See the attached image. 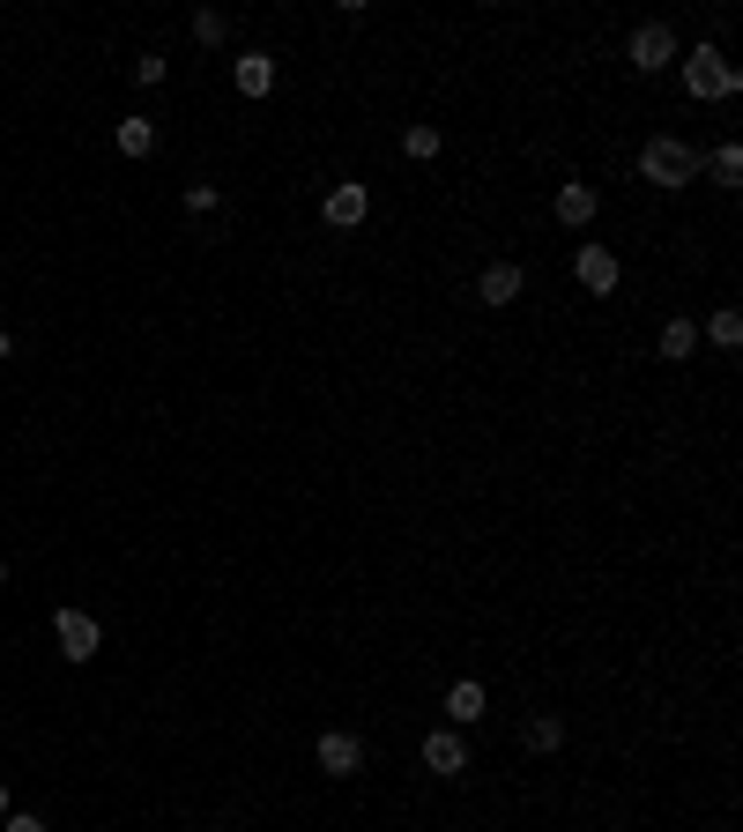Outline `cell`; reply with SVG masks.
<instances>
[{
    "label": "cell",
    "mask_w": 743,
    "mask_h": 832,
    "mask_svg": "<svg viewBox=\"0 0 743 832\" xmlns=\"http://www.w3.org/2000/svg\"><path fill=\"white\" fill-rule=\"evenodd\" d=\"M640 179H654V186H692L699 179V156L676 134H654V142L640 149Z\"/></svg>",
    "instance_id": "6da1fadb"
},
{
    "label": "cell",
    "mask_w": 743,
    "mask_h": 832,
    "mask_svg": "<svg viewBox=\"0 0 743 832\" xmlns=\"http://www.w3.org/2000/svg\"><path fill=\"white\" fill-rule=\"evenodd\" d=\"M676 68H684V90H692V98H706V104H714V98H736V82H743V74L729 68V60H721L714 45L684 52V60H676Z\"/></svg>",
    "instance_id": "7a4b0ae2"
},
{
    "label": "cell",
    "mask_w": 743,
    "mask_h": 832,
    "mask_svg": "<svg viewBox=\"0 0 743 832\" xmlns=\"http://www.w3.org/2000/svg\"><path fill=\"white\" fill-rule=\"evenodd\" d=\"M52 639H60V655H68V661H90L104 647V625L90 610H60V617H52Z\"/></svg>",
    "instance_id": "3957f363"
},
{
    "label": "cell",
    "mask_w": 743,
    "mask_h": 832,
    "mask_svg": "<svg viewBox=\"0 0 743 832\" xmlns=\"http://www.w3.org/2000/svg\"><path fill=\"white\" fill-rule=\"evenodd\" d=\"M669 60H676V30H669V23H640V30H632V68H640V74H662Z\"/></svg>",
    "instance_id": "277c9868"
},
{
    "label": "cell",
    "mask_w": 743,
    "mask_h": 832,
    "mask_svg": "<svg viewBox=\"0 0 743 832\" xmlns=\"http://www.w3.org/2000/svg\"><path fill=\"white\" fill-rule=\"evenodd\" d=\"M572 275H580V291H594V297H610L618 291V253L610 245H580V261H572Z\"/></svg>",
    "instance_id": "5b68a950"
},
{
    "label": "cell",
    "mask_w": 743,
    "mask_h": 832,
    "mask_svg": "<svg viewBox=\"0 0 743 832\" xmlns=\"http://www.w3.org/2000/svg\"><path fill=\"white\" fill-rule=\"evenodd\" d=\"M424 765H431L439 781H461V773H469V743H461V729L424 735Z\"/></svg>",
    "instance_id": "8992f818"
},
{
    "label": "cell",
    "mask_w": 743,
    "mask_h": 832,
    "mask_svg": "<svg viewBox=\"0 0 743 832\" xmlns=\"http://www.w3.org/2000/svg\"><path fill=\"white\" fill-rule=\"evenodd\" d=\"M365 209H372V194L357 186V179H343V186H327V201H320V216L335 223V231H357V223H365Z\"/></svg>",
    "instance_id": "52a82bcc"
},
{
    "label": "cell",
    "mask_w": 743,
    "mask_h": 832,
    "mask_svg": "<svg viewBox=\"0 0 743 832\" xmlns=\"http://www.w3.org/2000/svg\"><path fill=\"white\" fill-rule=\"evenodd\" d=\"M594 209H602V194H594L588 179H572V186H558V223H572V231H588Z\"/></svg>",
    "instance_id": "ba28073f"
},
{
    "label": "cell",
    "mask_w": 743,
    "mask_h": 832,
    "mask_svg": "<svg viewBox=\"0 0 743 832\" xmlns=\"http://www.w3.org/2000/svg\"><path fill=\"white\" fill-rule=\"evenodd\" d=\"M357 765H365V743L343 735V729H327L320 735V773H357Z\"/></svg>",
    "instance_id": "9c48e42d"
},
{
    "label": "cell",
    "mask_w": 743,
    "mask_h": 832,
    "mask_svg": "<svg viewBox=\"0 0 743 832\" xmlns=\"http://www.w3.org/2000/svg\"><path fill=\"white\" fill-rule=\"evenodd\" d=\"M476 297H484V305H513L520 297V268L513 261H491V268L476 275Z\"/></svg>",
    "instance_id": "30bf717a"
},
{
    "label": "cell",
    "mask_w": 743,
    "mask_h": 832,
    "mask_svg": "<svg viewBox=\"0 0 743 832\" xmlns=\"http://www.w3.org/2000/svg\"><path fill=\"white\" fill-rule=\"evenodd\" d=\"M238 90H246V98H268L275 90V60L268 52H238Z\"/></svg>",
    "instance_id": "8fae6325"
},
{
    "label": "cell",
    "mask_w": 743,
    "mask_h": 832,
    "mask_svg": "<svg viewBox=\"0 0 743 832\" xmlns=\"http://www.w3.org/2000/svg\"><path fill=\"white\" fill-rule=\"evenodd\" d=\"M476 713H484V684H476V677H461V684L446 691V721H454V729H469Z\"/></svg>",
    "instance_id": "7c38bea8"
},
{
    "label": "cell",
    "mask_w": 743,
    "mask_h": 832,
    "mask_svg": "<svg viewBox=\"0 0 743 832\" xmlns=\"http://www.w3.org/2000/svg\"><path fill=\"white\" fill-rule=\"evenodd\" d=\"M692 349H699V327H692V319H669V327H662V357H676V365H684Z\"/></svg>",
    "instance_id": "4fadbf2b"
},
{
    "label": "cell",
    "mask_w": 743,
    "mask_h": 832,
    "mask_svg": "<svg viewBox=\"0 0 743 832\" xmlns=\"http://www.w3.org/2000/svg\"><path fill=\"white\" fill-rule=\"evenodd\" d=\"M156 149V120H120V156H149Z\"/></svg>",
    "instance_id": "5bb4252c"
},
{
    "label": "cell",
    "mask_w": 743,
    "mask_h": 832,
    "mask_svg": "<svg viewBox=\"0 0 743 832\" xmlns=\"http://www.w3.org/2000/svg\"><path fill=\"white\" fill-rule=\"evenodd\" d=\"M706 172H714V186H736V179H743V149H736V142H721L714 156H706Z\"/></svg>",
    "instance_id": "9a60e30c"
},
{
    "label": "cell",
    "mask_w": 743,
    "mask_h": 832,
    "mask_svg": "<svg viewBox=\"0 0 743 832\" xmlns=\"http://www.w3.org/2000/svg\"><path fill=\"white\" fill-rule=\"evenodd\" d=\"M558 743H566V721H558V713H536V721H528V751H558Z\"/></svg>",
    "instance_id": "2e32d148"
},
{
    "label": "cell",
    "mask_w": 743,
    "mask_h": 832,
    "mask_svg": "<svg viewBox=\"0 0 743 832\" xmlns=\"http://www.w3.org/2000/svg\"><path fill=\"white\" fill-rule=\"evenodd\" d=\"M401 149H409L417 164H431V156H439V126H409V134H401Z\"/></svg>",
    "instance_id": "e0dca14e"
},
{
    "label": "cell",
    "mask_w": 743,
    "mask_h": 832,
    "mask_svg": "<svg viewBox=\"0 0 743 832\" xmlns=\"http://www.w3.org/2000/svg\"><path fill=\"white\" fill-rule=\"evenodd\" d=\"M706 335H714L721 349H736L743 343V313H714V319H706Z\"/></svg>",
    "instance_id": "ac0fdd59"
},
{
    "label": "cell",
    "mask_w": 743,
    "mask_h": 832,
    "mask_svg": "<svg viewBox=\"0 0 743 832\" xmlns=\"http://www.w3.org/2000/svg\"><path fill=\"white\" fill-rule=\"evenodd\" d=\"M223 30H231V23H223L216 8H201V16H194V38H201V45H223Z\"/></svg>",
    "instance_id": "d6986e66"
},
{
    "label": "cell",
    "mask_w": 743,
    "mask_h": 832,
    "mask_svg": "<svg viewBox=\"0 0 743 832\" xmlns=\"http://www.w3.org/2000/svg\"><path fill=\"white\" fill-rule=\"evenodd\" d=\"M134 82H164V52H142V60H134Z\"/></svg>",
    "instance_id": "ffe728a7"
},
{
    "label": "cell",
    "mask_w": 743,
    "mask_h": 832,
    "mask_svg": "<svg viewBox=\"0 0 743 832\" xmlns=\"http://www.w3.org/2000/svg\"><path fill=\"white\" fill-rule=\"evenodd\" d=\"M0 832H45V818H30V810H8V818H0Z\"/></svg>",
    "instance_id": "44dd1931"
},
{
    "label": "cell",
    "mask_w": 743,
    "mask_h": 832,
    "mask_svg": "<svg viewBox=\"0 0 743 832\" xmlns=\"http://www.w3.org/2000/svg\"><path fill=\"white\" fill-rule=\"evenodd\" d=\"M216 201H223L216 186H186V209H194V216H208V209H216Z\"/></svg>",
    "instance_id": "7402d4cb"
},
{
    "label": "cell",
    "mask_w": 743,
    "mask_h": 832,
    "mask_svg": "<svg viewBox=\"0 0 743 832\" xmlns=\"http://www.w3.org/2000/svg\"><path fill=\"white\" fill-rule=\"evenodd\" d=\"M0 588H8V558H0Z\"/></svg>",
    "instance_id": "603a6c76"
},
{
    "label": "cell",
    "mask_w": 743,
    "mask_h": 832,
    "mask_svg": "<svg viewBox=\"0 0 743 832\" xmlns=\"http://www.w3.org/2000/svg\"><path fill=\"white\" fill-rule=\"evenodd\" d=\"M0 818H8V788H0Z\"/></svg>",
    "instance_id": "cb8c5ba5"
},
{
    "label": "cell",
    "mask_w": 743,
    "mask_h": 832,
    "mask_svg": "<svg viewBox=\"0 0 743 832\" xmlns=\"http://www.w3.org/2000/svg\"><path fill=\"white\" fill-rule=\"evenodd\" d=\"M0 357H8V335H0Z\"/></svg>",
    "instance_id": "d4e9b609"
}]
</instances>
